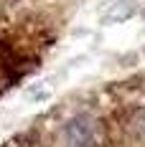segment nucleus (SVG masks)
I'll list each match as a JSON object with an SVG mask.
<instances>
[{
  "mask_svg": "<svg viewBox=\"0 0 145 147\" xmlns=\"http://www.w3.org/2000/svg\"><path fill=\"white\" fill-rule=\"evenodd\" d=\"M102 122L92 114H76L66 122L64 142L66 147H99L102 145Z\"/></svg>",
  "mask_w": 145,
  "mask_h": 147,
  "instance_id": "1",
  "label": "nucleus"
}]
</instances>
